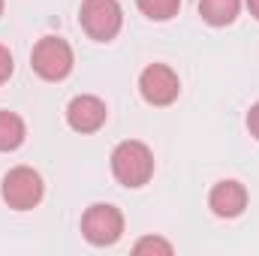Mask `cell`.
I'll list each match as a JSON object with an SVG mask.
<instances>
[{
    "label": "cell",
    "mask_w": 259,
    "mask_h": 256,
    "mask_svg": "<svg viewBox=\"0 0 259 256\" xmlns=\"http://www.w3.org/2000/svg\"><path fill=\"white\" fill-rule=\"evenodd\" d=\"M112 172L124 187H142L154 175V154L145 142H121L112 151Z\"/></svg>",
    "instance_id": "6da1fadb"
},
{
    "label": "cell",
    "mask_w": 259,
    "mask_h": 256,
    "mask_svg": "<svg viewBox=\"0 0 259 256\" xmlns=\"http://www.w3.org/2000/svg\"><path fill=\"white\" fill-rule=\"evenodd\" d=\"M78 21L84 27V33L97 42H109L118 36L121 24H124V12L118 0H84Z\"/></svg>",
    "instance_id": "7a4b0ae2"
},
{
    "label": "cell",
    "mask_w": 259,
    "mask_h": 256,
    "mask_svg": "<svg viewBox=\"0 0 259 256\" xmlns=\"http://www.w3.org/2000/svg\"><path fill=\"white\" fill-rule=\"evenodd\" d=\"M30 66L46 81H61V78H66L69 69H72V49H69V42L61 39V36H42L33 46Z\"/></svg>",
    "instance_id": "3957f363"
},
{
    "label": "cell",
    "mask_w": 259,
    "mask_h": 256,
    "mask_svg": "<svg viewBox=\"0 0 259 256\" xmlns=\"http://www.w3.org/2000/svg\"><path fill=\"white\" fill-rule=\"evenodd\" d=\"M81 232L91 244L97 247H106V244H115L124 232V214L115 208V205H106V202H97L84 211L81 217Z\"/></svg>",
    "instance_id": "277c9868"
},
{
    "label": "cell",
    "mask_w": 259,
    "mask_h": 256,
    "mask_svg": "<svg viewBox=\"0 0 259 256\" xmlns=\"http://www.w3.org/2000/svg\"><path fill=\"white\" fill-rule=\"evenodd\" d=\"M0 193H3V202L9 208L27 211L33 205H39V199H42V178L30 166H15L12 172H6Z\"/></svg>",
    "instance_id": "5b68a950"
},
{
    "label": "cell",
    "mask_w": 259,
    "mask_h": 256,
    "mask_svg": "<svg viewBox=\"0 0 259 256\" xmlns=\"http://www.w3.org/2000/svg\"><path fill=\"white\" fill-rule=\"evenodd\" d=\"M139 91L145 97V103L151 106H169L178 100L181 94V81L175 75V69L166 64H151L148 69H142L139 75Z\"/></svg>",
    "instance_id": "8992f818"
},
{
    "label": "cell",
    "mask_w": 259,
    "mask_h": 256,
    "mask_svg": "<svg viewBox=\"0 0 259 256\" xmlns=\"http://www.w3.org/2000/svg\"><path fill=\"white\" fill-rule=\"evenodd\" d=\"M106 118H109L106 103L91 94H81V97L69 100V106H66V124L75 133H97L106 124Z\"/></svg>",
    "instance_id": "52a82bcc"
},
{
    "label": "cell",
    "mask_w": 259,
    "mask_h": 256,
    "mask_svg": "<svg viewBox=\"0 0 259 256\" xmlns=\"http://www.w3.org/2000/svg\"><path fill=\"white\" fill-rule=\"evenodd\" d=\"M208 205L217 217H238L247 208V190L238 181H220L208 196Z\"/></svg>",
    "instance_id": "ba28073f"
},
{
    "label": "cell",
    "mask_w": 259,
    "mask_h": 256,
    "mask_svg": "<svg viewBox=\"0 0 259 256\" xmlns=\"http://www.w3.org/2000/svg\"><path fill=\"white\" fill-rule=\"evenodd\" d=\"M238 6L241 0H199V12L208 24L214 27H223V24H232L235 15H238Z\"/></svg>",
    "instance_id": "9c48e42d"
},
{
    "label": "cell",
    "mask_w": 259,
    "mask_h": 256,
    "mask_svg": "<svg viewBox=\"0 0 259 256\" xmlns=\"http://www.w3.org/2000/svg\"><path fill=\"white\" fill-rule=\"evenodd\" d=\"M24 121L15 112H0V151H15L24 142Z\"/></svg>",
    "instance_id": "30bf717a"
},
{
    "label": "cell",
    "mask_w": 259,
    "mask_h": 256,
    "mask_svg": "<svg viewBox=\"0 0 259 256\" xmlns=\"http://www.w3.org/2000/svg\"><path fill=\"white\" fill-rule=\"evenodd\" d=\"M136 3H139V9H142L148 18H154V21L172 18V15L178 12V6H181V0H136Z\"/></svg>",
    "instance_id": "8fae6325"
},
{
    "label": "cell",
    "mask_w": 259,
    "mask_h": 256,
    "mask_svg": "<svg viewBox=\"0 0 259 256\" xmlns=\"http://www.w3.org/2000/svg\"><path fill=\"white\" fill-rule=\"evenodd\" d=\"M136 253H163L169 256L172 253V244L169 241H163V238H154V235H148V238H142V241H136V247H133Z\"/></svg>",
    "instance_id": "7c38bea8"
},
{
    "label": "cell",
    "mask_w": 259,
    "mask_h": 256,
    "mask_svg": "<svg viewBox=\"0 0 259 256\" xmlns=\"http://www.w3.org/2000/svg\"><path fill=\"white\" fill-rule=\"evenodd\" d=\"M9 75H12V55H9L6 46H0V84H3Z\"/></svg>",
    "instance_id": "4fadbf2b"
},
{
    "label": "cell",
    "mask_w": 259,
    "mask_h": 256,
    "mask_svg": "<svg viewBox=\"0 0 259 256\" xmlns=\"http://www.w3.org/2000/svg\"><path fill=\"white\" fill-rule=\"evenodd\" d=\"M247 127H250V133L259 139V103L250 109V112H247Z\"/></svg>",
    "instance_id": "5bb4252c"
},
{
    "label": "cell",
    "mask_w": 259,
    "mask_h": 256,
    "mask_svg": "<svg viewBox=\"0 0 259 256\" xmlns=\"http://www.w3.org/2000/svg\"><path fill=\"white\" fill-rule=\"evenodd\" d=\"M247 9H250V12L259 18V0H247Z\"/></svg>",
    "instance_id": "9a60e30c"
},
{
    "label": "cell",
    "mask_w": 259,
    "mask_h": 256,
    "mask_svg": "<svg viewBox=\"0 0 259 256\" xmlns=\"http://www.w3.org/2000/svg\"><path fill=\"white\" fill-rule=\"evenodd\" d=\"M0 15H3V0H0Z\"/></svg>",
    "instance_id": "2e32d148"
}]
</instances>
